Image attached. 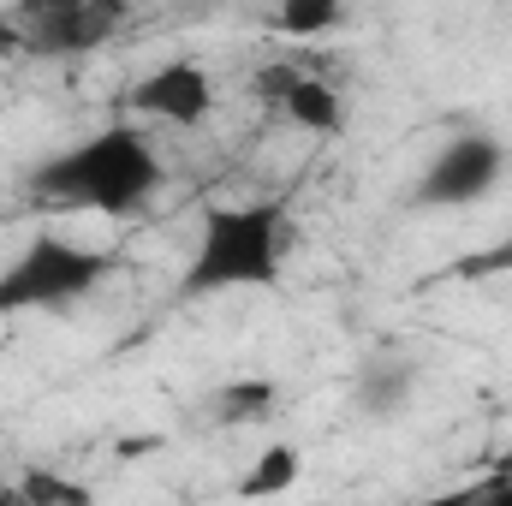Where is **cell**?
I'll list each match as a JSON object with an SVG mask.
<instances>
[{"mask_svg":"<svg viewBox=\"0 0 512 506\" xmlns=\"http://www.w3.org/2000/svg\"><path fill=\"white\" fill-rule=\"evenodd\" d=\"M114 256L96 245H78L66 233H36L24 251L0 268V316H30V310H72L108 280Z\"/></svg>","mask_w":512,"mask_h":506,"instance_id":"3957f363","label":"cell"},{"mask_svg":"<svg viewBox=\"0 0 512 506\" xmlns=\"http://www.w3.org/2000/svg\"><path fill=\"white\" fill-rule=\"evenodd\" d=\"M346 12L334 6V0H286L280 6V36H292V42H310V36H322V30H334Z\"/></svg>","mask_w":512,"mask_h":506,"instance_id":"8fae6325","label":"cell"},{"mask_svg":"<svg viewBox=\"0 0 512 506\" xmlns=\"http://www.w3.org/2000/svg\"><path fill=\"white\" fill-rule=\"evenodd\" d=\"M215 411H221V423H256V417H268L274 411V381H227L221 393H215Z\"/></svg>","mask_w":512,"mask_h":506,"instance_id":"30bf717a","label":"cell"},{"mask_svg":"<svg viewBox=\"0 0 512 506\" xmlns=\"http://www.w3.org/2000/svg\"><path fill=\"white\" fill-rule=\"evenodd\" d=\"M298 477H304V453L292 441H268V447H256V459L239 477V501H280L298 489Z\"/></svg>","mask_w":512,"mask_h":506,"instance_id":"ba28073f","label":"cell"},{"mask_svg":"<svg viewBox=\"0 0 512 506\" xmlns=\"http://www.w3.org/2000/svg\"><path fill=\"white\" fill-rule=\"evenodd\" d=\"M286 209L280 203H221L203 215L197 251L185 262L179 292L185 298H221V292H268L286 268Z\"/></svg>","mask_w":512,"mask_h":506,"instance_id":"7a4b0ae2","label":"cell"},{"mask_svg":"<svg viewBox=\"0 0 512 506\" xmlns=\"http://www.w3.org/2000/svg\"><path fill=\"white\" fill-rule=\"evenodd\" d=\"M30 191L66 209H90V215H137L155 191H161V155L149 149V137L131 126L90 131L66 149H54L48 161L30 167Z\"/></svg>","mask_w":512,"mask_h":506,"instance_id":"6da1fadb","label":"cell"},{"mask_svg":"<svg viewBox=\"0 0 512 506\" xmlns=\"http://www.w3.org/2000/svg\"><path fill=\"white\" fill-rule=\"evenodd\" d=\"M429 506H512V471L477 477L471 489H459V495H447V501H429Z\"/></svg>","mask_w":512,"mask_h":506,"instance_id":"7c38bea8","label":"cell"},{"mask_svg":"<svg viewBox=\"0 0 512 506\" xmlns=\"http://www.w3.org/2000/svg\"><path fill=\"white\" fill-rule=\"evenodd\" d=\"M507 167H512V149L495 131H459L429 155V167L417 173L411 203L417 209H471L507 179Z\"/></svg>","mask_w":512,"mask_h":506,"instance_id":"277c9868","label":"cell"},{"mask_svg":"<svg viewBox=\"0 0 512 506\" xmlns=\"http://www.w3.org/2000/svg\"><path fill=\"white\" fill-rule=\"evenodd\" d=\"M280 114H286L298 131H316V137H328V131L346 126L340 90L322 84V78H304V72H292V84H286V96H280Z\"/></svg>","mask_w":512,"mask_h":506,"instance_id":"9c48e42d","label":"cell"},{"mask_svg":"<svg viewBox=\"0 0 512 506\" xmlns=\"http://www.w3.org/2000/svg\"><path fill=\"white\" fill-rule=\"evenodd\" d=\"M131 108L149 114V120H161V126L197 131L215 114V78H209L203 60H167V66H155V72L137 78Z\"/></svg>","mask_w":512,"mask_h":506,"instance_id":"5b68a950","label":"cell"},{"mask_svg":"<svg viewBox=\"0 0 512 506\" xmlns=\"http://www.w3.org/2000/svg\"><path fill=\"white\" fill-rule=\"evenodd\" d=\"M411 399H417V364L399 358V352H370V358L352 370V411L370 417V423L405 417Z\"/></svg>","mask_w":512,"mask_h":506,"instance_id":"8992f818","label":"cell"},{"mask_svg":"<svg viewBox=\"0 0 512 506\" xmlns=\"http://www.w3.org/2000/svg\"><path fill=\"white\" fill-rule=\"evenodd\" d=\"M114 24H120V12H108V6H42L36 12V54L96 48Z\"/></svg>","mask_w":512,"mask_h":506,"instance_id":"52a82bcc","label":"cell"}]
</instances>
